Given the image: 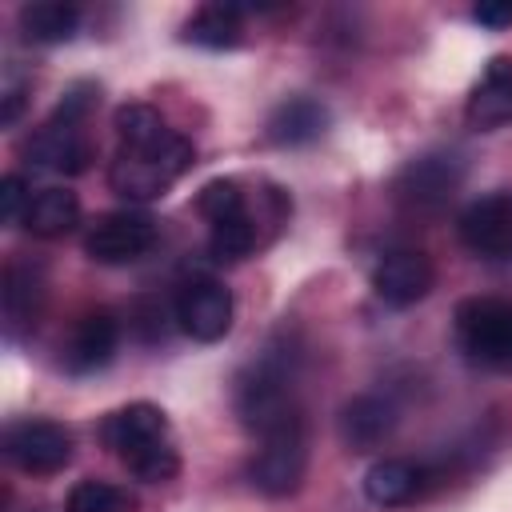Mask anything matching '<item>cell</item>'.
Instances as JSON below:
<instances>
[{
    "label": "cell",
    "mask_w": 512,
    "mask_h": 512,
    "mask_svg": "<svg viewBox=\"0 0 512 512\" xmlns=\"http://www.w3.org/2000/svg\"><path fill=\"white\" fill-rule=\"evenodd\" d=\"M100 436L120 456V464L144 484H164L180 472V456L168 436V416L148 400H136L104 416Z\"/></svg>",
    "instance_id": "cell-1"
},
{
    "label": "cell",
    "mask_w": 512,
    "mask_h": 512,
    "mask_svg": "<svg viewBox=\"0 0 512 512\" xmlns=\"http://www.w3.org/2000/svg\"><path fill=\"white\" fill-rule=\"evenodd\" d=\"M232 404L240 424L252 436H276L284 428L304 424L296 392H292V356H284L280 348H268L260 360H252L232 388Z\"/></svg>",
    "instance_id": "cell-2"
},
{
    "label": "cell",
    "mask_w": 512,
    "mask_h": 512,
    "mask_svg": "<svg viewBox=\"0 0 512 512\" xmlns=\"http://www.w3.org/2000/svg\"><path fill=\"white\" fill-rule=\"evenodd\" d=\"M192 164H196L192 140H184L180 132H168V136L156 140V144L120 148L116 160H112V168H108V184H112L116 196L144 204V200L164 196Z\"/></svg>",
    "instance_id": "cell-3"
},
{
    "label": "cell",
    "mask_w": 512,
    "mask_h": 512,
    "mask_svg": "<svg viewBox=\"0 0 512 512\" xmlns=\"http://www.w3.org/2000/svg\"><path fill=\"white\" fill-rule=\"evenodd\" d=\"M456 344L472 364L508 368L512 364V300L468 296L456 304Z\"/></svg>",
    "instance_id": "cell-4"
},
{
    "label": "cell",
    "mask_w": 512,
    "mask_h": 512,
    "mask_svg": "<svg viewBox=\"0 0 512 512\" xmlns=\"http://www.w3.org/2000/svg\"><path fill=\"white\" fill-rule=\"evenodd\" d=\"M460 180H464V160L456 152L440 148V152H424V156L408 160L392 184V196L400 208L432 216L460 192Z\"/></svg>",
    "instance_id": "cell-5"
},
{
    "label": "cell",
    "mask_w": 512,
    "mask_h": 512,
    "mask_svg": "<svg viewBox=\"0 0 512 512\" xmlns=\"http://www.w3.org/2000/svg\"><path fill=\"white\" fill-rule=\"evenodd\" d=\"M304 472H308V436H304V424L296 428H284L276 436H264L256 456L248 460V480L260 496H292L300 484H304Z\"/></svg>",
    "instance_id": "cell-6"
},
{
    "label": "cell",
    "mask_w": 512,
    "mask_h": 512,
    "mask_svg": "<svg viewBox=\"0 0 512 512\" xmlns=\"http://www.w3.org/2000/svg\"><path fill=\"white\" fill-rule=\"evenodd\" d=\"M156 244V220L148 212H104L88 232H84V252L96 264H132Z\"/></svg>",
    "instance_id": "cell-7"
},
{
    "label": "cell",
    "mask_w": 512,
    "mask_h": 512,
    "mask_svg": "<svg viewBox=\"0 0 512 512\" xmlns=\"http://www.w3.org/2000/svg\"><path fill=\"white\" fill-rule=\"evenodd\" d=\"M4 456L32 476L60 472L72 460V432L56 420H16L4 428Z\"/></svg>",
    "instance_id": "cell-8"
},
{
    "label": "cell",
    "mask_w": 512,
    "mask_h": 512,
    "mask_svg": "<svg viewBox=\"0 0 512 512\" xmlns=\"http://www.w3.org/2000/svg\"><path fill=\"white\" fill-rule=\"evenodd\" d=\"M176 324L184 336L212 344L220 336H228L232 328V292L212 280V276H196L176 292Z\"/></svg>",
    "instance_id": "cell-9"
},
{
    "label": "cell",
    "mask_w": 512,
    "mask_h": 512,
    "mask_svg": "<svg viewBox=\"0 0 512 512\" xmlns=\"http://www.w3.org/2000/svg\"><path fill=\"white\" fill-rule=\"evenodd\" d=\"M460 240L484 260H512V196L492 192L460 212Z\"/></svg>",
    "instance_id": "cell-10"
},
{
    "label": "cell",
    "mask_w": 512,
    "mask_h": 512,
    "mask_svg": "<svg viewBox=\"0 0 512 512\" xmlns=\"http://www.w3.org/2000/svg\"><path fill=\"white\" fill-rule=\"evenodd\" d=\"M432 284H436V268L420 248H396L380 256V264L372 268V292L392 308H408L424 300Z\"/></svg>",
    "instance_id": "cell-11"
},
{
    "label": "cell",
    "mask_w": 512,
    "mask_h": 512,
    "mask_svg": "<svg viewBox=\"0 0 512 512\" xmlns=\"http://www.w3.org/2000/svg\"><path fill=\"white\" fill-rule=\"evenodd\" d=\"M24 156H28V164L40 168V172H64V176H76V172L88 168V160H92V144L84 140L80 124H64V120H52V116H48V124H40V128L28 136Z\"/></svg>",
    "instance_id": "cell-12"
},
{
    "label": "cell",
    "mask_w": 512,
    "mask_h": 512,
    "mask_svg": "<svg viewBox=\"0 0 512 512\" xmlns=\"http://www.w3.org/2000/svg\"><path fill=\"white\" fill-rule=\"evenodd\" d=\"M116 344H120V324H116V316L104 312V308H96V312H88V316L76 320L72 340H68V352H64V364H68V372H76V376L100 372L104 364H112Z\"/></svg>",
    "instance_id": "cell-13"
},
{
    "label": "cell",
    "mask_w": 512,
    "mask_h": 512,
    "mask_svg": "<svg viewBox=\"0 0 512 512\" xmlns=\"http://www.w3.org/2000/svg\"><path fill=\"white\" fill-rule=\"evenodd\" d=\"M464 116L480 132L512 124V60H504V56L488 60L484 76L476 80V88H472V96L464 104Z\"/></svg>",
    "instance_id": "cell-14"
},
{
    "label": "cell",
    "mask_w": 512,
    "mask_h": 512,
    "mask_svg": "<svg viewBox=\"0 0 512 512\" xmlns=\"http://www.w3.org/2000/svg\"><path fill=\"white\" fill-rule=\"evenodd\" d=\"M392 428H396V408H392V400H384L376 392H364L340 408V440L352 452H368V448L384 444L392 436Z\"/></svg>",
    "instance_id": "cell-15"
},
{
    "label": "cell",
    "mask_w": 512,
    "mask_h": 512,
    "mask_svg": "<svg viewBox=\"0 0 512 512\" xmlns=\"http://www.w3.org/2000/svg\"><path fill=\"white\" fill-rule=\"evenodd\" d=\"M424 484H428L424 464L404 460V456H384V460H376V464L368 468V476H364V496H368L372 504H380V508H400V504L416 500V496L424 492Z\"/></svg>",
    "instance_id": "cell-16"
},
{
    "label": "cell",
    "mask_w": 512,
    "mask_h": 512,
    "mask_svg": "<svg viewBox=\"0 0 512 512\" xmlns=\"http://www.w3.org/2000/svg\"><path fill=\"white\" fill-rule=\"evenodd\" d=\"M324 128H328V108L320 100H312V96H288L284 104L272 108L264 132L280 148H300V144L320 140Z\"/></svg>",
    "instance_id": "cell-17"
},
{
    "label": "cell",
    "mask_w": 512,
    "mask_h": 512,
    "mask_svg": "<svg viewBox=\"0 0 512 512\" xmlns=\"http://www.w3.org/2000/svg\"><path fill=\"white\" fill-rule=\"evenodd\" d=\"M44 304V272L36 264H8L4 272V324L8 336H20V328H32Z\"/></svg>",
    "instance_id": "cell-18"
},
{
    "label": "cell",
    "mask_w": 512,
    "mask_h": 512,
    "mask_svg": "<svg viewBox=\"0 0 512 512\" xmlns=\"http://www.w3.org/2000/svg\"><path fill=\"white\" fill-rule=\"evenodd\" d=\"M76 220H80V200L68 188H44V192H36L32 204H28V212H24V228L32 236H40V240H56V236L72 232Z\"/></svg>",
    "instance_id": "cell-19"
},
{
    "label": "cell",
    "mask_w": 512,
    "mask_h": 512,
    "mask_svg": "<svg viewBox=\"0 0 512 512\" xmlns=\"http://www.w3.org/2000/svg\"><path fill=\"white\" fill-rule=\"evenodd\" d=\"M76 24H80L76 4L36 0V4L20 8V32H24V40H36V44H64L76 36Z\"/></svg>",
    "instance_id": "cell-20"
},
{
    "label": "cell",
    "mask_w": 512,
    "mask_h": 512,
    "mask_svg": "<svg viewBox=\"0 0 512 512\" xmlns=\"http://www.w3.org/2000/svg\"><path fill=\"white\" fill-rule=\"evenodd\" d=\"M240 16H244V8H236V4H204L184 24V40H192L200 48H236L240 32H244Z\"/></svg>",
    "instance_id": "cell-21"
},
{
    "label": "cell",
    "mask_w": 512,
    "mask_h": 512,
    "mask_svg": "<svg viewBox=\"0 0 512 512\" xmlns=\"http://www.w3.org/2000/svg\"><path fill=\"white\" fill-rule=\"evenodd\" d=\"M112 128L120 136V148H144V144H156L172 132L152 104H120Z\"/></svg>",
    "instance_id": "cell-22"
},
{
    "label": "cell",
    "mask_w": 512,
    "mask_h": 512,
    "mask_svg": "<svg viewBox=\"0 0 512 512\" xmlns=\"http://www.w3.org/2000/svg\"><path fill=\"white\" fill-rule=\"evenodd\" d=\"M196 212L216 228V224H228V220H236V216H244L248 212V204H244V188H240V180H208L204 188H200V196H196Z\"/></svg>",
    "instance_id": "cell-23"
},
{
    "label": "cell",
    "mask_w": 512,
    "mask_h": 512,
    "mask_svg": "<svg viewBox=\"0 0 512 512\" xmlns=\"http://www.w3.org/2000/svg\"><path fill=\"white\" fill-rule=\"evenodd\" d=\"M252 248H256V220H252V212H244V216H236L228 224H216L212 236H208V252L216 260H244Z\"/></svg>",
    "instance_id": "cell-24"
},
{
    "label": "cell",
    "mask_w": 512,
    "mask_h": 512,
    "mask_svg": "<svg viewBox=\"0 0 512 512\" xmlns=\"http://www.w3.org/2000/svg\"><path fill=\"white\" fill-rule=\"evenodd\" d=\"M68 512H128V496L108 480H80L68 492Z\"/></svg>",
    "instance_id": "cell-25"
},
{
    "label": "cell",
    "mask_w": 512,
    "mask_h": 512,
    "mask_svg": "<svg viewBox=\"0 0 512 512\" xmlns=\"http://www.w3.org/2000/svg\"><path fill=\"white\" fill-rule=\"evenodd\" d=\"M28 204H32V192H28L24 176H4L0 180V220L4 224H24Z\"/></svg>",
    "instance_id": "cell-26"
},
{
    "label": "cell",
    "mask_w": 512,
    "mask_h": 512,
    "mask_svg": "<svg viewBox=\"0 0 512 512\" xmlns=\"http://www.w3.org/2000/svg\"><path fill=\"white\" fill-rule=\"evenodd\" d=\"M24 100H28V80H24L16 68H8V72H4V84H0V120H4L8 128L20 120Z\"/></svg>",
    "instance_id": "cell-27"
},
{
    "label": "cell",
    "mask_w": 512,
    "mask_h": 512,
    "mask_svg": "<svg viewBox=\"0 0 512 512\" xmlns=\"http://www.w3.org/2000/svg\"><path fill=\"white\" fill-rule=\"evenodd\" d=\"M472 20L480 28H512V4H476Z\"/></svg>",
    "instance_id": "cell-28"
}]
</instances>
